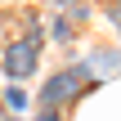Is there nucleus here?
<instances>
[{"label":"nucleus","instance_id":"obj_6","mask_svg":"<svg viewBox=\"0 0 121 121\" xmlns=\"http://www.w3.org/2000/svg\"><path fill=\"white\" fill-rule=\"evenodd\" d=\"M36 121H63V108H40Z\"/></svg>","mask_w":121,"mask_h":121},{"label":"nucleus","instance_id":"obj_8","mask_svg":"<svg viewBox=\"0 0 121 121\" xmlns=\"http://www.w3.org/2000/svg\"><path fill=\"white\" fill-rule=\"evenodd\" d=\"M0 121H13V117H9V112H4V103H0Z\"/></svg>","mask_w":121,"mask_h":121},{"label":"nucleus","instance_id":"obj_4","mask_svg":"<svg viewBox=\"0 0 121 121\" xmlns=\"http://www.w3.org/2000/svg\"><path fill=\"white\" fill-rule=\"evenodd\" d=\"M54 40H72V18H67V13L54 18Z\"/></svg>","mask_w":121,"mask_h":121},{"label":"nucleus","instance_id":"obj_1","mask_svg":"<svg viewBox=\"0 0 121 121\" xmlns=\"http://www.w3.org/2000/svg\"><path fill=\"white\" fill-rule=\"evenodd\" d=\"M85 85H90V63L58 67V72H49L45 85H40V108H67V103H76V99L85 94Z\"/></svg>","mask_w":121,"mask_h":121},{"label":"nucleus","instance_id":"obj_3","mask_svg":"<svg viewBox=\"0 0 121 121\" xmlns=\"http://www.w3.org/2000/svg\"><path fill=\"white\" fill-rule=\"evenodd\" d=\"M0 103H9V112H22L31 99H27V90H22V85H13V81H9V90L0 94Z\"/></svg>","mask_w":121,"mask_h":121},{"label":"nucleus","instance_id":"obj_5","mask_svg":"<svg viewBox=\"0 0 121 121\" xmlns=\"http://www.w3.org/2000/svg\"><path fill=\"white\" fill-rule=\"evenodd\" d=\"M22 22H27V31H22V36H27V40H36V45H45V27H40V18H22Z\"/></svg>","mask_w":121,"mask_h":121},{"label":"nucleus","instance_id":"obj_2","mask_svg":"<svg viewBox=\"0 0 121 121\" xmlns=\"http://www.w3.org/2000/svg\"><path fill=\"white\" fill-rule=\"evenodd\" d=\"M36 58H40V45L27 40V36H18V40H9V45L0 49V72H4L13 85H22V81L36 72Z\"/></svg>","mask_w":121,"mask_h":121},{"label":"nucleus","instance_id":"obj_7","mask_svg":"<svg viewBox=\"0 0 121 121\" xmlns=\"http://www.w3.org/2000/svg\"><path fill=\"white\" fill-rule=\"evenodd\" d=\"M112 22H117V27H121V0H117V4H112Z\"/></svg>","mask_w":121,"mask_h":121}]
</instances>
